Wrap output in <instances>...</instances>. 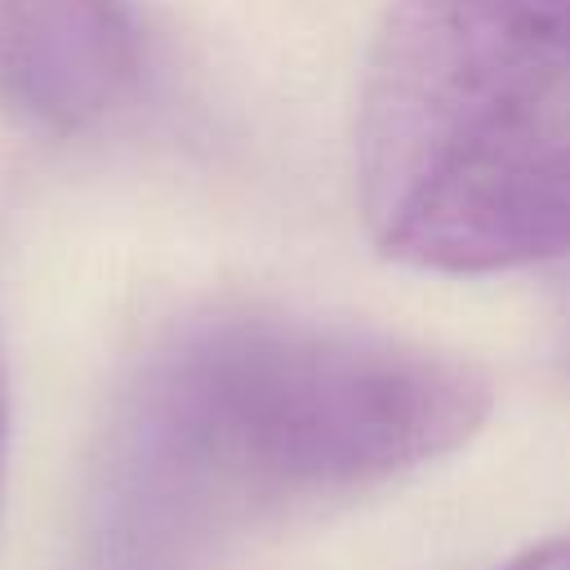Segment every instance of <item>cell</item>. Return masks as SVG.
<instances>
[{"label": "cell", "mask_w": 570, "mask_h": 570, "mask_svg": "<svg viewBox=\"0 0 570 570\" xmlns=\"http://www.w3.org/2000/svg\"><path fill=\"white\" fill-rule=\"evenodd\" d=\"M490 383L459 356L281 307H214L134 370L98 468L85 570H205L263 517L459 450Z\"/></svg>", "instance_id": "1"}, {"label": "cell", "mask_w": 570, "mask_h": 570, "mask_svg": "<svg viewBox=\"0 0 570 570\" xmlns=\"http://www.w3.org/2000/svg\"><path fill=\"white\" fill-rule=\"evenodd\" d=\"M374 245L428 272L570 254V0H392L356 98Z\"/></svg>", "instance_id": "2"}, {"label": "cell", "mask_w": 570, "mask_h": 570, "mask_svg": "<svg viewBox=\"0 0 570 570\" xmlns=\"http://www.w3.org/2000/svg\"><path fill=\"white\" fill-rule=\"evenodd\" d=\"M138 76L129 0H0V102L40 129H85Z\"/></svg>", "instance_id": "3"}, {"label": "cell", "mask_w": 570, "mask_h": 570, "mask_svg": "<svg viewBox=\"0 0 570 570\" xmlns=\"http://www.w3.org/2000/svg\"><path fill=\"white\" fill-rule=\"evenodd\" d=\"M0 459H4V383H0Z\"/></svg>", "instance_id": "6"}, {"label": "cell", "mask_w": 570, "mask_h": 570, "mask_svg": "<svg viewBox=\"0 0 570 570\" xmlns=\"http://www.w3.org/2000/svg\"><path fill=\"white\" fill-rule=\"evenodd\" d=\"M503 570H570V534H566V539H552V543H543V548L521 552V557L508 561Z\"/></svg>", "instance_id": "4"}, {"label": "cell", "mask_w": 570, "mask_h": 570, "mask_svg": "<svg viewBox=\"0 0 570 570\" xmlns=\"http://www.w3.org/2000/svg\"><path fill=\"white\" fill-rule=\"evenodd\" d=\"M561 334H566V361H570V289H566V307H561Z\"/></svg>", "instance_id": "5"}]
</instances>
